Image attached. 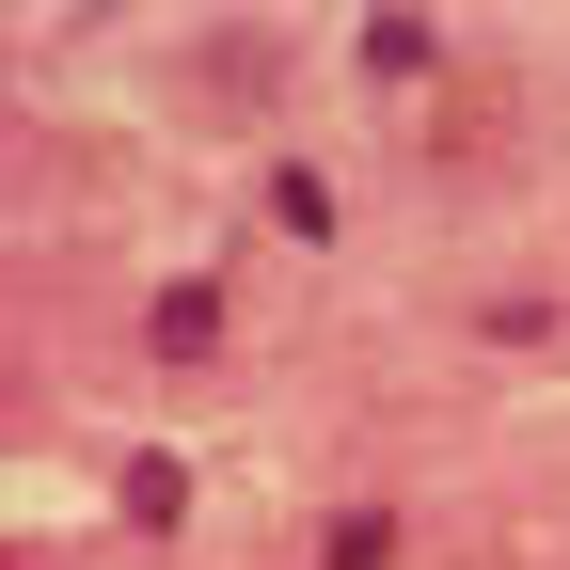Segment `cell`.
<instances>
[{
    "label": "cell",
    "instance_id": "obj_1",
    "mask_svg": "<svg viewBox=\"0 0 570 570\" xmlns=\"http://www.w3.org/2000/svg\"><path fill=\"white\" fill-rule=\"evenodd\" d=\"M223 317H238V302H223V269H175L159 302H142V348H159L175 381H206V365H223Z\"/></svg>",
    "mask_w": 570,
    "mask_h": 570
},
{
    "label": "cell",
    "instance_id": "obj_4",
    "mask_svg": "<svg viewBox=\"0 0 570 570\" xmlns=\"http://www.w3.org/2000/svg\"><path fill=\"white\" fill-rule=\"evenodd\" d=\"M269 223H285V238H333L348 206H333V175H317V159H285V175H269Z\"/></svg>",
    "mask_w": 570,
    "mask_h": 570
},
{
    "label": "cell",
    "instance_id": "obj_3",
    "mask_svg": "<svg viewBox=\"0 0 570 570\" xmlns=\"http://www.w3.org/2000/svg\"><path fill=\"white\" fill-rule=\"evenodd\" d=\"M317 570H396V508H333L317 523Z\"/></svg>",
    "mask_w": 570,
    "mask_h": 570
},
{
    "label": "cell",
    "instance_id": "obj_2",
    "mask_svg": "<svg viewBox=\"0 0 570 570\" xmlns=\"http://www.w3.org/2000/svg\"><path fill=\"white\" fill-rule=\"evenodd\" d=\"M111 508H127V523H142V539H175V523H190V475H175V460H159V444H142V460H127V475H111Z\"/></svg>",
    "mask_w": 570,
    "mask_h": 570
},
{
    "label": "cell",
    "instance_id": "obj_5",
    "mask_svg": "<svg viewBox=\"0 0 570 570\" xmlns=\"http://www.w3.org/2000/svg\"><path fill=\"white\" fill-rule=\"evenodd\" d=\"M428 63H444L428 17H365V80H428Z\"/></svg>",
    "mask_w": 570,
    "mask_h": 570
}]
</instances>
